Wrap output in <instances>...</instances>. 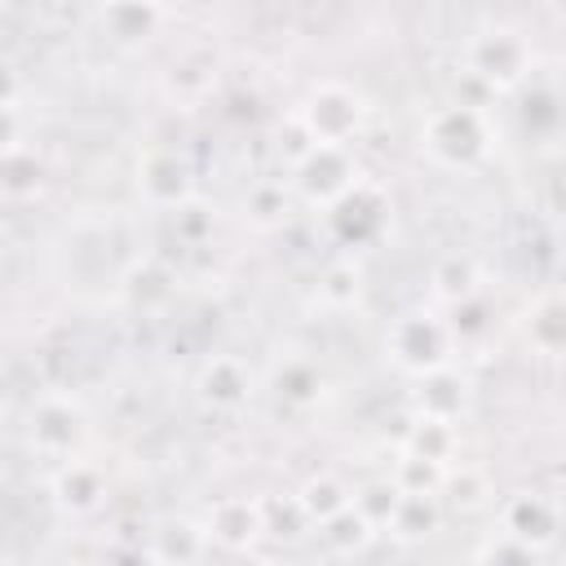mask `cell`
<instances>
[{
	"label": "cell",
	"mask_w": 566,
	"mask_h": 566,
	"mask_svg": "<svg viewBox=\"0 0 566 566\" xmlns=\"http://www.w3.org/2000/svg\"><path fill=\"white\" fill-rule=\"evenodd\" d=\"M420 150L447 168V172H464L473 164L486 159L491 150V119L486 111L478 106H464V102H447V106H433L420 124Z\"/></svg>",
	"instance_id": "6da1fadb"
},
{
	"label": "cell",
	"mask_w": 566,
	"mask_h": 566,
	"mask_svg": "<svg viewBox=\"0 0 566 566\" xmlns=\"http://www.w3.org/2000/svg\"><path fill=\"white\" fill-rule=\"evenodd\" d=\"M460 62H464V71H469L478 84H486V88H495V93H513V88L526 84L535 53H531V40H526L517 27L491 22V27H478V31L464 35Z\"/></svg>",
	"instance_id": "7a4b0ae2"
},
{
	"label": "cell",
	"mask_w": 566,
	"mask_h": 566,
	"mask_svg": "<svg viewBox=\"0 0 566 566\" xmlns=\"http://www.w3.org/2000/svg\"><path fill=\"white\" fill-rule=\"evenodd\" d=\"M451 349H455V336H451V323L438 314V310H402L389 332H385V354L389 363L402 371V376H433L442 367H451Z\"/></svg>",
	"instance_id": "3957f363"
},
{
	"label": "cell",
	"mask_w": 566,
	"mask_h": 566,
	"mask_svg": "<svg viewBox=\"0 0 566 566\" xmlns=\"http://www.w3.org/2000/svg\"><path fill=\"white\" fill-rule=\"evenodd\" d=\"M367 124V102L340 80H318L301 106H296V128L310 146H349Z\"/></svg>",
	"instance_id": "277c9868"
},
{
	"label": "cell",
	"mask_w": 566,
	"mask_h": 566,
	"mask_svg": "<svg viewBox=\"0 0 566 566\" xmlns=\"http://www.w3.org/2000/svg\"><path fill=\"white\" fill-rule=\"evenodd\" d=\"M88 438V416L71 394H40L27 411V447L44 460H75Z\"/></svg>",
	"instance_id": "5b68a950"
},
{
	"label": "cell",
	"mask_w": 566,
	"mask_h": 566,
	"mask_svg": "<svg viewBox=\"0 0 566 566\" xmlns=\"http://www.w3.org/2000/svg\"><path fill=\"white\" fill-rule=\"evenodd\" d=\"M358 177L363 172H358L349 146H310L292 164V186L310 208H332Z\"/></svg>",
	"instance_id": "8992f818"
},
{
	"label": "cell",
	"mask_w": 566,
	"mask_h": 566,
	"mask_svg": "<svg viewBox=\"0 0 566 566\" xmlns=\"http://www.w3.org/2000/svg\"><path fill=\"white\" fill-rule=\"evenodd\" d=\"M327 212V226H332V234H336V243L340 248H363V243H371L380 230H385V212H389V199H385V190L371 181V177H358L332 208H323Z\"/></svg>",
	"instance_id": "52a82bcc"
},
{
	"label": "cell",
	"mask_w": 566,
	"mask_h": 566,
	"mask_svg": "<svg viewBox=\"0 0 566 566\" xmlns=\"http://www.w3.org/2000/svg\"><path fill=\"white\" fill-rule=\"evenodd\" d=\"M137 195L146 208L159 212H177L195 199V172L177 150H146L137 159V177H133Z\"/></svg>",
	"instance_id": "ba28073f"
},
{
	"label": "cell",
	"mask_w": 566,
	"mask_h": 566,
	"mask_svg": "<svg viewBox=\"0 0 566 566\" xmlns=\"http://www.w3.org/2000/svg\"><path fill=\"white\" fill-rule=\"evenodd\" d=\"M500 535L531 548V553H544L557 544V500L544 495V491H517L500 504Z\"/></svg>",
	"instance_id": "9c48e42d"
},
{
	"label": "cell",
	"mask_w": 566,
	"mask_h": 566,
	"mask_svg": "<svg viewBox=\"0 0 566 566\" xmlns=\"http://www.w3.org/2000/svg\"><path fill=\"white\" fill-rule=\"evenodd\" d=\"M195 394L212 411H239L252 398V367L239 354H212L195 376Z\"/></svg>",
	"instance_id": "30bf717a"
},
{
	"label": "cell",
	"mask_w": 566,
	"mask_h": 566,
	"mask_svg": "<svg viewBox=\"0 0 566 566\" xmlns=\"http://www.w3.org/2000/svg\"><path fill=\"white\" fill-rule=\"evenodd\" d=\"M203 535H208V544H217L226 553H248L265 535L261 531V500H248V495L217 500L203 517Z\"/></svg>",
	"instance_id": "8fae6325"
},
{
	"label": "cell",
	"mask_w": 566,
	"mask_h": 566,
	"mask_svg": "<svg viewBox=\"0 0 566 566\" xmlns=\"http://www.w3.org/2000/svg\"><path fill=\"white\" fill-rule=\"evenodd\" d=\"M49 495H53V504H57L62 513H71V517L97 513L102 500H106V473H102V464H93V460H84V455L62 460V464L53 469V478H49Z\"/></svg>",
	"instance_id": "7c38bea8"
},
{
	"label": "cell",
	"mask_w": 566,
	"mask_h": 566,
	"mask_svg": "<svg viewBox=\"0 0 566 566\" xmlns=\"http://www.w3.org/2000/svg\"><path fill=\"white\" fill-rule=\"evenodd\" d=\"M208 553V535H203V522L195 517H159L146 535V557L155 566H195L199 557Z\"/></svg>",
	"instance_id": "4fadbf2b"
},
{
	"label": "cell",
	"mask_w": 566,
	"mask_h": 566,
	"mask_svg": "<svg viewBox=\"0 0 566 566\" xmlns=\"http://www.w3.org/2000/svg\"><path fill=\"white\" fill-rule=\"evenodd\" d=\"M429 292L438 305H464L473 296H482V265L469 252H442L429 270Z\"/></svg>",
	"instance_id": "5bb4252c"
},
{
	"label": "cell",
	"mask_w": 566,
	"mask_h": 566,
	"mask_svg": "<svg viewBox=\"0 0 566 566\" xmlns=\"http://www.w3.org/2000/svg\"><path fill=\"white\" fill-rule=\"evenodd\" d=\"M464 376L460 371H451V367H442V371H433V376H420V394H416V411L420 416H433V420H447V424H455V416L464 411Z\"/></svg>",
	"instance_id": "9a60e30c"
},
{
	"label": "cell",
	"mask_w": 566,
	"mask_h": 566,
	"mask_svg": "<svg viewBox=\"0 0 566 566\" xmlns=\"http://www.w3.org/2000/svg\"><path fill=\"white\" fill-rule=\"evenodd\" d=\"M323 367L314 363V358H305V354H292V358H283L279 367H274V394L283 398V402H292V407H310V402H318L323 398Z\"/></svg>",
	"instance_id": "2e32d148"
},
{
	"label": "cell",
	"mask_w": 566,
	"mask_h": 566,
	"mask_svg": "<svg viewBox=\"0 0 566 566\" xmlns=\"http://www.w3.org/2000/svg\"><path fill=\"white\" fill-rule=\"evenodd\" d=\"M296 504H301V513H305V522H310V526H323L327 517H336L340 509H349V504H354V491H349L336 473H314V478H305V482H301Z\"/></svg>",
	"instance_id": "e0dca14e"
},
{
	"label": "cell",
	"mask_w": 566,
	"mask_h": 566,
	"mask_svg": "<svg viewBox=\"0 0 566 566\" xmlns=\"http://www.w3.org/2000/svg\"><path fill=\"white\" fill-rule=\"evenodd\" d=\"M40 186H44V164L31 146L0 155V199L4 203H27L40 195Z\"/></svg>",
	"instance_id": "ac0fdd59"
},
{
	"label": "cell",
	"mask_w": 566,
	"mask_h": 566,
	"mask_svg": "<svg viewBox=\"0 0 566 566\" xmlns=\"http://www.w3.org/2000/svg\"><path fill=\"white\" fill-rule=\"evenodd\" d=\"M119 292H124V301H128L133 310H159V305L172 296V274H168L155 256H146V261H137V265L119 279Z\"/></svg>",
	"instance_id": "d6986e66"
},
{
	"label": "cell",
	"mask_w": 566,
	"mask_h": 566,
	"mask_svg": "<svg viewBox=\"0 0 566 566\" xmlns=\"http://www.w3.org/2000/svg\"><path fill=\"white\" fill-rule=\"evenodd\" d=\"M402 451H411V455H420V460H438V464H447L451 460V451H455V424H447V420H433V416H411V424H407V438H402Z\"/></svg>",
	"instance_id": "ffe728a7"
},
{
	"label": "cell",
	"mask_w": 566,
	"mask_h": 566,
	"mask_svg": "<svg viewBox=\"0 0 566 566\" xmlns=\"http://www.w3.org/2000/svg\"><path fill=\"white\" fill-rule=\"evenodd\" d=\"M318 539H323L336 557H354V553H363V548L376 539V526L349 504V509H340L336 517H327V522L318 526Z\"/></svg>",
	"instance_id": "44dd1931"
},
{
	"label": "cell",
	"mask_w": 566,
	"mask_h": 566,
	"mask_svg": "<svg viewBox=\"0 0 566 566\" xmlns=\"http://www.w3.org/2000/svg\"><path fill=\"white\" fill-rule=\"evenodd\" d=\"M97 18L115 40H137V35L146 40L168 18V9H159V4H106V9H97Z\"/></svg>",
	"instance_id": "7402d4cb"
},
{
	"label": "cell",
	"mask_w": 566,
	"mask_h": 566,
	"mask_svg": "<svg viewBox=\"0 0 566 566\" xmlns=\"http://www.w3.org/2000/svg\"><path fill=\"white\" fill-rule=\"evenodd\" d=\"M447 469H451V464L420 460V455L402 451L398 464H394V478H389V482H394L398 495H433V500H438V491H442V482H447Z\"/></svg>",
	"instance_id": "603a6c76"
},
{
	"label": "cell",
	"mask_w": 566,
	"mask_h": 566,
	"mask_svg": "<svg viewBox=\"0 0 566 566\" xmlns=\"http://www.w3.org/2000/svg\"><path fill=\"white\" fill-rule=\"evenodd\" d=\"M358 296H363V270L349 261V256H340V261H332L323 274H318V301L327 305V310H354L358 305Z\"/></svg>",
	"instance_id": "cb8c5ba5"
},
{
	"label": "cell",
	"mask_w": 566,
	"mask_h": 566,
	"mask_svg": "<svg viewBox=\"0 0 566 566\" xmlns=\"http://www.w3.org/2000/svg\"><path fill=\"white\" fill-rule=\"evenodd\" d=\"M433 526H438V500L433 495H402L394 517H389V535L402 539V544L424 539Z\"/></svg>",
	"instance_id": "d4e9b609"
},
{
	"label": "cell",
	"mask_w": 566,
	"mask_h": 566,
	"mask_svg": "<svg viewBox=\"0 0 566 566\" xmlns=\"http://www.w3.org/2000/svg\"><path fill=\"white\" fill-rule=\"evenodd\" d=\"M212 84H217V66L212 62H195V57L172 62L168 75H164V88H168L172 102H199V97L212 93Z\"/></svg>",
	"instance_id": "484cf974"
},
{
	"label": "cell",
	"mask_w": 566,
	"mask_h": 566,
	"mask_svg": "<svg viewBox=\"0 0 566 566\" xmlns=\"http://www.w3.org/2000/svg\"><path fill=\"white\" fill-rule=\"evenodd\" d=\"M243 208H248V217H252L261 230H270V226H279L283 212H287V190H283L279 181H256V186L248 190Z\"/></svg>",
	"instance_id": "4316f807"
},
{
	"label": "cell",
	"mask_w": 566,
	"mask_h": 566,
	"mask_svg": "<svg viewBox=\"0 0 566 566\" xmlns=\"http://www.w3.org/2000/svg\"><path fill=\"white\" fill-rule=\"evenodd\" d=\"M398 491H394V482L385 478V482H371V486H363V491H354V509L376 526V531H389V517H394V509H398Z\"/></svg>",
	"instance_id": "83f0119b"
},
{
	"label": "cell",
	"mask_w": 566,
	"mask_h": 566,
	"mask_svg": "<svg viewBox=\"0 0 566 566\" xmlns=\"http://www.w3.org/2000/svg\"><path fill=\"white\" fill-rule=\"evenodd\" d=\"M562 336H566V323H562V305L557 301H544L535 314H531V345L539 354H557L562 349Z\"/></svg>",
	"instance_id": "f1b7e54d"
},
{
	"label": "cell",
	"mask_w": 566,
	"mask_h": 566,
	"mask_svg": "<svg viewBox=\"0 0 566 566\" xmlns=\"http://www.w3.org/2000/svg\"><path fill=\"white\" fill-rule=\"evenodd\" d=\"M442 491H451V500L460 504V509H478V504H486V478L478 473V469H447V482H442Z\"/></svg>",
	"instance_id": "f546056e"
},
{
	"label": "cell",
	"mask_w": 566,
	"mask_h": 566,
	"mask_svg": "<svg viewBox=\"0 0 566 566\" xmlns=\"http://www.w3.org/2000/svg\"><path fill=\"white\" fill-rule=\"evenodd\" d=\"M482 566H539V553H531V548H522V544L495 535V539L486 544V553H482Z\"/></svg>",
	"instance_id": "4dcf8cb0"
},
{
	"label": "cell",
	"mask_w": 566,
	"mask_h": 566,
	"mask_svg": "<svg viewBox=\"0 0 566 566\" xmlns=\"http://www.w3.org/2000/svg\"><path fill=\"white\" fill-rule=\"evenodd\" d=\"M27 124H22V111L18 106H0V155H13L27 146Z\"/></svg>",
	"instance_id": "1f68e13d"
},
{
	"label": "cell",
	"mask_w": 566,
	"mask_h": 566,
	"mask_svg": "<svg viewBox=\"0 0 566 566\" xmlns=\"http://www.w3.org/2000/svg\"><path fill=\"white\" fill-rule=\"evenodd\" d=\"M18 97H22V80L9 62H0V106H18Z\"/></svg>",
	"instance_id": "d6a6232c"
},
{
	"label": "cell",
	"mask_w": 566,
	"mask_h": 566,
	"mask_svg": "<svg viewBox=\"0 0 566 566\" xmlns=\"http://www.w3.org/2000/svg\"><path fill=\"white\" fill-rule=\"evenodd\" d=\"M248 566H287V562H279V557H256V562H248Z\"/></svg>",
	"instance_id": "836d02e7"
},
{
	"label": "cell",
	"mask_w": 566,
	"mask_h": 566,
	"mask_svg": "<svg viewBox=\"0 0 566 566\" xmlns=\"http://www.w3.org/2000/svg\"><path fill=\"white\" fill-rule=\"evenodd\" d=\"M0 566H4V557H0Z\"/></svg>",
	"instance_id": "e575fe53"
}]
</instances>
